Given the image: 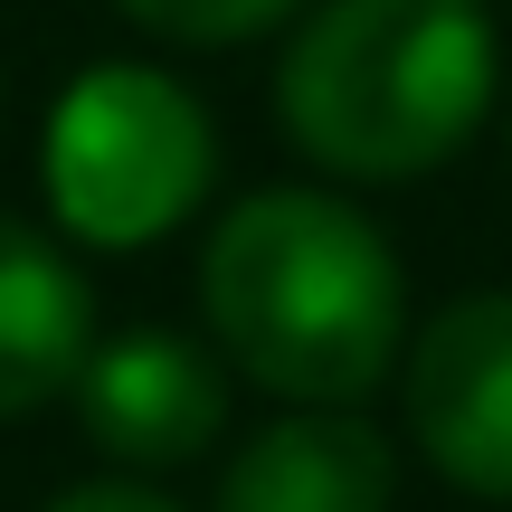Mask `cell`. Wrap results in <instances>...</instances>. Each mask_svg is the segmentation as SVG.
I'll use <instances>...</instances> for the list:
<instances>
[{
    "mask_svg": "<svg viewBox=\"0 0 512 512\" xmlns=\"http://www.w3.org/2000/svg\"><path fill=\"white\" fill-rule=\"evenodd\" d=\"M76 427L124 465H190L228 427V370L209 361L190 332H114L76 370Z\"/></svg>",
    "mask_w": 512,
    "mask_h": 512,
    "instance_id": "cell-5",
    "label": "cell"
},
{
    "mask_svg": "<svg viewBox=\"0 0 512 512\" xmlns=\"http://www.w3.org/2000/svg\"><path fill=\"white\" fill-rule=\"evenodd\" d=\"M503 143H512V124H503Z\"/></svg>",
    "mask_w": 512,
    "mask_h": 512,
    "instance_id": "cell-10",
    "label": "cell"
},
{
    "mask_svg": "<svg viewBox=\"0 0 512 512\" xmlns=\"http://www.w3.org/2000/svg\"><path fill=\"white\" fill-rule=\"evenodd\" d=\"M503 95L484 0H313L275 57V124L332 181H427Z\"/></svg>",
    "mask_w": 512,
    "mask_h": 512,
    "instance_id": "cell-2",
    "label": "cell"
},
{
    "mask_svg": "<svg viewBox=\"0 0 512 512\" xmlns=\"http://www.w3.org/2000/svg\"><path fill=\"white\" fill-rule=\"evenodd\" d=\"M48 512H181V503L152 494V484H76V494H57Z\"/></svg>",
    "mask_w": 512,
    "mask_h": 512,
    "instance_id": "cell-9",
    "label": "cell"
},
{
    "mask_svg": "<svg viewBox=\"0 0 512 512\" xmlns=\"http://www.w3.org/2000/svg\"><path fill=\"white\" fill-rule=\"evenodd\" d=\"M133 29H152L162 48H247L266 29H294L313 0H114Z\"/></svg>",
    "mask_w": 512,
    "mask_h": 512,
    "instance_id": "cell-8",
    "label": "cell"
},
{
    "mask_svg": "<svg viewBox=\"0 0 512 512\" xmlns=\"http://www.w3.org/2000/svg\"><path fill=\"white\" fill-rule=\"evenodd\" d=\"M38 181L48 209L76 247L133 256L190 219L219 181V124L171 67L143 57H105L48 105V143H38Z\"/></svg>",
    "mask_w": 512,
    "mask_h": 512,
    "instance_id": "cell-3",
    "label": "cell"
},
{
    "mask_svg": "<svg viewBox=\"0 0 512 512\" xmlns=\"http://www.w3.org/2000/svg\"><path fill=\"white\" fill-rule=\"evenodd\" d=\"M200 313L219 351L285 408H351L408 351L399 247L342 190H247L200 247Z\"/></svg>",
    "mask_w": 512,
    "mask_h": 512,
    "instance_id": "cell-1",
    "label": "cell"
},
{
    "mask_svg": "<svg viewBox=\"0 0 512 512\" xmlns=\"http://www.w3.org/2000/svg\"><path fill=\"white\" fill-rule=\"evenodd\" d=\"M95 351V285L29 219H0V418L67 399Z\"/></svg>",
    "mask_w": 512,
    "mask_h": 512,
    "instance_id": "cell-7",
    "label": "cell"
},
{
    "mask_svg": "<svg viewBox=\"0 0 512 512\" xmlns=\"http://www.w3.org/2000/svg\"><path fill=\"white\" fill-rule=\"evenodd\" d=\"M399 456L361 408H285L219 475V512H389Z\"/></svg>",
    "mask_w": 512,
    "mask_h": 512,
    "instance_id": "cell-6",
    "label": "cell"
},
{
    "mask_svg": "<svg viewBox=\"0 0 512 512\" xmlns=\"http://www.w3.org/2000/svg\"><path fill=\"white\" fill-rule=\"evenodd\" d=\"M408 437L456 494L512 503V294H465L408 342Z\"/></svg>",
    "mask_w": 512,
    "mask_h": 512,
    "instance_id": "cell-4",
    "label": "cell"
}]
</instances>
